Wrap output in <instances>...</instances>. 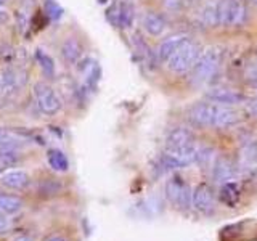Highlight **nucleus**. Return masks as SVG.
Masks as SVG:
<instances>
[{
    "label": "nucleus",
    "instance_id": "obj_34",
    "mask_svg": "<svg viewBox=\"0 0 257 241\" xmlns=\"http://www.w3.org/2000/svg\"><path fill=\"white\" fill-rule=\"evenodd\" d=\"M47 241H66L63 236H52V238H48Z\"/></svg>",
    "mask_w": 257,
    "mask_h": 241
},
{
    "label": "nucleus",
    "instance_id": "obj_6",
    "mask_svg": "<svg viewBox=\"0 0 257 241\" xmlns=\"http://www.w3.org/2000/svg\"><path fill=\"white\" fill-rule=\"evenodd\" d=\"M196 151L198 150L193 145L179 150H166L164 155L161 156V166L166 171H175V169L187 167L196 161Z\"/></svg>",
    "mask_w": 257,
    "mask_h": 241
},
{
    "label": "nucleus",
    "instance_id": "obj_3",
    "mask_svg": "<svg viewBox=\"0 0 257 241\" xmlns=\"http://www.w3.org/2000/svg\"><path fill=\"white\" fill-rule=\"evenodd\" d=\"M243 13L244 8L239 0H219L215 4L217 24H220V26H236V24L243 21Z\"/></svg>",
    "mask_w": 257,
    "mask_h": 241
},
{
    "label": "nucleus",
    "instance_id": "obj_4",
    "mask_svg": "<svg viewBox=\"0 0 257 241\" xmlns=\"http://www.w3.org/2000/svg\"><path fill=\"white\" fill-rule=\"evenodd\" d=\"M34 95L37 108L42 114L53 116L61 109V100L53 88L45 82H37L34 85Z\"/></svg>",
    "mask_w": 257,
    "mask_h": 241
},
{
    "label": "nucleus",
    "instance_id": "obj_18",
    "mask_svg": "<svg viewBox=\"0 0 257 241\" xmlns=\"http://www.w3.org/2000/svg\"><path fill=\"white\" fill-rule=\"evenodd\" d=\"M47 159H48V164H50V167L53 169V171H56V172L68 171L69 161H68L66 155H64L63 151H60V150H50V151H48V155H47Z\"/></svg>",
    "mask_w": 257,
    "mask_h": 241
},
{
    "label": "nucleus",
    "instance_id": "obj_25",
    "mask_svg": "<svg viewBox=\"0 0 257 241\" xmlns=\"http://www.w3.org/2000/svg\"><path fill=\"white\" fill-rule=\"evenodd\" d=\"M201 21L206 26H217V16H215V5H207L201 12Z\"/></svg>",
    "mask_w": 257,
    "mask_h": 241
},
{
    "label": "nucleus",
    "instance_id": "obj_32",
    "mask_svg": "<svg viewBox=\"0 0 257 241\" xmlns=\"http://www.w3.org/2000/svg\"><path fill=\"white\" fill-rule=\"evenodd\" d=\"M8 21V13L0 10V23H7Z\"/></svg>",
    "mask_w": 257,
    "mask_h": 241
},
{
    "label": "nucleus",
    "instance_id": "obj_36",
    "mask_svg": "<svg viewBox=\"0 0 257 241\" xmlns=\"http://www.w3.org/2000/svg\"><path fill=\"white\" fill-rule=\"evenodd\" d=\"M7 4V0H0V7H2V5H5Z\"/></svg>",
    "mask_w": 257,
    "mask_h": 241
},
{
    "label": "nucleus",
    "instance_id": "obj_23",
    "mask_svg": "<svg viewBox=\"0 0 257 241\" xmlns=\"http://www.w3.org/2000/svg\"><path fill=\"white\" fill-rule=\"evenodd\" d=\"M106 16H108V21L112 24L114 28L120 26V2L119 0H114L106 10Z\"/></svg>",
    "mask_w": 257,
    "mask_h": 241
},
{
    "label": "nucleus",
    "instance_id": "obj_22",
    "mask_svg": "<svg viewBox=\"0 0 257 241\" xmlns=\"http://www.w3.org/2000/svg\"><path fill=\"white\" fill-rule=\"evenodd\" d=\"M20 163V156L16 151H0V174L5 172L8 167H13Z\"/></svg>",
    "mask_w": 257,
    "mask_h": 241
},
{
    "label": "nucleus",
    "instance_id": "obj_29",
    "mask_svg": "<svg viewBox=\"0 0 257 241\" xmlns=\"http://www.w3.org/2000/svg\"><path fill=\"white\" fill-rule=\"evenodd\" d=\"M8 137H10V132H8V129L0 127V143H2L4 140H7Z\"/></svg>",
    "mask_w": 257,
    "mask_h": 241
},
{
    "label": "nucleus",
    "instance_id": "obj_33",
    "mask_svg": "<svg viewBox=\"0 0 257 241\" xmlns=\"http://www.w3.org/2000/svg\"><path fill=\"white\" fill-rule=\"evenodd\" d=\"M15 241H32V238L29 236V235H21V236H18Z\"/></svg>",
    "mask_w": 257,
    "mask_h": 241
},
{
    "label": "nucleus",
    "instance_id": "obj_11",
    "mask_svg": "<svg viewBox=\"0 0 257 241\" xmlns=\"http://www.w3.org/2000/svg\"><path fill=\"white\" fill-rule=\"evenodd\" d=\"M193 132L185 127H175L166 137V150H179L193 145Z\"/></svg>",
    "mask_w": 257,
    "mask_h": 241
},
{
    "label": "nucleus",
    "instance_id": "obj_31",
    "mask_svg": "<svg viewBox=\"0 0 257 241\" xmlns=\"http://www.w3.org/2000/svg\"><path fill=\"white\" fill-rule=\"evenodd\" d=\"M247 85L252 88V90H257V76H254V77H249V80H247Z\"/></svg>",
    "mask_w": 257,
    "mask_h": 241
},
{
    "label": "nucleus",
    "instance_id": "obj_35",
    "mask_svg": "<svg viewBox=\"0 0 257 241\" xmlns=\"http://www.w3.org/2000/svg\"><path fill=\"white\" fill-rule=\"evenodd\" d=\"M185 2H187V4H190V5H193V4H198L199 0H185Z\"/></svg>",
    "mask_w": 257,
    "mask_h": 241
},
{
    "label": "nucleus",
    "instance_id": "obj_5",
    "mask_svg": "<svg viewBox=\"0 0 257 241\" xmlns=\"http://www.w3.org/2000/svg\"><path fill=\"white\" fill-rule=\"evenodd\" d=\"M166 196L179 209H188L191 206V188L179 175H174L166 183Z\"/></svg>",
    "mask_w": 257,
    "mask_h": 241
},
{
    "label": "nucleus",
    "instance_id": "obj_27",
    "mask_svg": "<svg viewBox=\"0 0 257 241\" xmlns=\"http://www.w3.org/2000/svg\"><path fill=\"white\" fill-rule=\"evenodd\" d=\"M163 5H164V8L167 12L179 13L180 10H183L185 0H163Z\"/></svg>",
    "mask_w": 257,
    "mask_h": 241
},
{
    "label": "nucleus",
    "instance_id": "obj_9",
    "mask_svg": "<svg viewBox=\"0 0 257 241\" xmlns=\"http://www.w3.org/2000/svg\"><path fill=\"white\" fill-rule=\"evenodd\" d=\"M238 175V167L233 161L227 156H219L214 161L212 177L217 183H227L233 182Z\"/></svg>",
    "mask_w": 257,
    "mask_h": 241
},
{
    "label": "nucleus",
    "instance_id": "obj_7",
    "mask_svg": "<svg viewBox=\"0 0 257 241\" xmlns=\"http://www.w3.org/2000/svg\"><path fill=\"white\" fill-rule=\"evenodd\" d=\"M219 108H220V104H215L211 101L209 103L201 101V103L193 104L188 109L187 116L190 123L196 127H214Z\"/></svg>",
    "mask_w": 257,
    "mask_h": 241
},
{
    "label": "nucleus",
    "instance_id": "obj_16",
    "mask_svg": "<svg viewBox=\"0 0 257 241\" xmlns=\"http://www.w3.org/2000/svg\"><path fill=\"white\" fill-rule=\"evenodd\" d=\"M239 187L236 182H227V183H222V188H220V201L223 204H227L228 207H235L236 203L239 201Z\"/></svg>",
    "mask_w": 257,
    "mask_h": 241
},
{
    "label": "nucleus",
    "instance_id": "obj_8",
    "mask_svg": "<svg viewBox=\"0 0 257 241\" xmlns=\"http://www.w3.org/2000/svg\"><path fill=\"white\" fill-rule=\"evenodd\" d=\"M204 96L207 101L222 104V106H233V104H239L246 101V96L241 92L230 90V88H222V87L211 88V90L206 92Z\"/></svg>",
    "mask_w": 257,
    "mask_h": 241
},
{
    "label": "nucleus",
    "instance_id": "obj_26",
    "mask_svg": "<svg viewBox=\"0 0 257 241\" xmlns=\"http://www.w3.org/2000/svg\"><path fill=\"white\" fill-rule=\"evenodd\" d=\"M214 159V150L212 148H203L196 151V161L195 163L199 164H211V161Z\"/></svg>",
    "mask_w": 257,
    "mask_h": 241
},
{
    "label": "nucleus",
    "instance_id": "obj_10",
    "mask_svg": "<svg viewBox=\"0 0 257 241\" xmlns=\"http://www.w3.org/2000/svg\"><path fill=\"white\" fill-rule=\"evenodd\" d=\"M191 204L196 211L209 214L214 209V191L207 183H199L191 193Z\"/></svg>",
    "mask_w": 257,
    "mask_h": 241
},
{
    "label": "nucleus",
    "instance_id": "obj_19",
    "mask_svg": "<svg viewBox=\"0 0 257 241\" xmlns=\"http://www.w3.org/2000/svg\"><path fill=\"white\" fill-rule=\"evenodd\" d=\"M23 207V201L18 196L0 193V211L4 214H15Z\"/></svg>",
    "mask_w": 257,
    "mask_h": 241
},
{
    "label": "nucleus",
    "instance_id": "obj_12",
    "mask_svg": "<svg viewBox=\"0 0 257 241\" xmlns=\"http://www.w3.org/2000/svg\"><path fill=\"white\" fill-rule=\"evenodd\" d=\"M188 40H190V37L187 34H177V36L166 39L164 42H161V45L158 48V53H156L158 60L159 61H167L182 45L187 44Z\"/></svg>",
    "mask_w": 257,
    "mask_h": 241
},
{
    "label": "nucleus",
    "instance_id": "obj_28",
    "mask_svg": "<svg viewBox=\"0 0 257 241\" xmlns=\"http://www.w3.org/2000/svg\"><path fill=\"white\" fill-rule=\"evenodd\" d=\"M247 111L251 112V114L257 116V96H254V98L247 101Z\"/></svg>",
    "mask_w": 257,
    "mask_h": 241
},
{
    "label": "nucleus",
    "instance_id": "obj_37",
    "mask_svg": "<svg viewBox=\"0 0 257 241\" xmlns=\"http://www.w3.org/2000/svg\"><path fill=\"white\" fill-rule=\"evenodd\" d=\"M251 2H252L254 5H257V0H251Z\"/></svg>",
    "mask_w": 257,
    "mask_h": 241
},
{
    "label": "nucleus",
    "instance_id": "obj_14",
    "mask_svg": "<svg viewBox=\"0 0 257 241\" xmlns=\"http://www.w3.org/2000/svg\"><path fill=\"white\" fill-rule=\"evenodd\" d=\"M0 182L10 190H24L31 183V179L24 171H10L2 175Z\"/></svg>",
    "mask_w": 257,
    "mask_h": 241
},
{
    "label": "nucleus",
    "instance_id": "obj_20",
    "mask_svg": "<svg viewBox=\"0 0 257 241\" xmlns=\"http://www.w3.org/2000/svg\"><path fill=\"white\" fill-rule=\"evenodd\" d=\"M36 58H37V63L40 64V68H42L44 74L47 77H53L55 76V63L52 60L50 55L44 53L42 50H37L36 53Z\"/></svg>",
    "mask_w": 257,
    "mask_h": 241
},
{
    "label": "nucleus",
    "instance_id": "obj_21",
    "mask_svg": "<svg viewBox=\"0 0 257 241\" xmlns=\"http://www.w3.org/2000/svg\"><path fill=\"white\" fill-rule=\"evenodd\" d=\"M134 16H135V13H134L132 4L120 2V26L119 28H122V29L131 28L134 23Z\"/></svg>",
    "mask_w": 257,
    "mask_h": 241
},
{
    "label": "nucleus",
    "instance_id": "obj_15",
    "mask_svg": "<svg viewBox=\"0 0 257 241\" xmlns=\"http://www.w3.org/2000/svg\"><path fill=\"white\" fill-rule=\"evenodd\" d=\"M61 55L63 58L66 60L68 63L74 64L79 61V58L82 56V45H80V42L77 39H66L61 45Z\"/></svg>",
    "mask_w": 257,
    "mask_h": 241
},
{
    "label": "nucleus",
    "instance_id": "obj_17",
    "mask_svg": "<svg viewBox=\"0 0 257 241\" xmlns=\"http://www.w3.org/2000/svg\"><path fill=\"white\" fill-rule=\"evenodd\" d=\"M257 164V145L255 143H246L241 150V161L239 166L244 169H254Z\"/></svg>",
    "mask_w": 257,
    "mask_h": 241
},
{
    "label": "nucleus",
    "instance_id": "obj_13",
    "mask_svg": "<svg viewBox=\"0 0 257 241\" xmlns=\"http://www.w3.org/2000/svg\"><path fill=\"white\" fill-rule=\"evenodd\" d=\"M142 26H143V29H145L147 34H150L153 37H158L166 31L167 23H166V18L163 15L155 13V12H148V13L143 15Z\"/></svg>",
    "mask_w": 257,
    "mask_h": 241
},
{
    "label": "nucleus",
    "instance_id": "obj_30",
    "mask_svg": "<svg viewBox=\"0 0 257 241\" xmlns=\"http://www.w3.org/2000/svg\"><path fill=\"white\" fill-rule=\"evenodd\" d=\"M7 223H8V220H7V217H5V214L0 211V231H2L5 227H7Z\"/></svg>",
    "mask_w": 257,
    "mask_h": 241
},
{
    "label": "nucleus",
    "instance_id": "obj_2",
    "mask_svg": "<svg viewBox=\"0 0 257 241\" xmlns=\"http://www.w3.org/2000/svg\"><path fill=\"white\" fill-rule=\"evenodd\" d=\"M203 53V47L198 42H193L190 39L187 44L182 45L171 58H169L167 68L171 69L175 74H183V72L191 71V68L195 66V63L198 61L199 55Z\"/></svg>",
    "mask_w": 257,
    "mask_h": 241
},
{
    "label": "nucleus",
    "instance_id": "obj_1",
    "mask_svg": "<svg viewBox=\"0 0 257 241\" xmlns=\"http://www.w3.org/2000/svg\"><path fill=\"white\" fill-rule=\"evenodd\" d=\"M223 60V48L222 47H209L199 55L195 66L191 68V82L193 84H204L211 79L215 71L219 69Z\"/></svg>",
    "mask_w": 257,
    "mask_h": 241
},
{
    "label": "nucleus",
    "instance_id": "obj_24",
    "mask_svg": "<svg viewBox=\"0 0 257 241\" xmlns=\"http://www.w3.org/2000/svg\"><path fill=\"white\" fill-rule=\"evenodd\" d=\"M45 13L52 21H56L63 16V8L55 0H45Z\"/></svg>",
    "mask_w": 257,
    "mask_h": 241
}]
</instances>
